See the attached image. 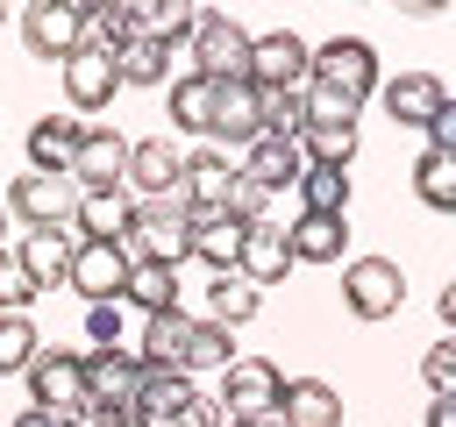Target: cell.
I'll return each mask as SVG.
<instances>
[{"mask_svg":"<svg viewBox=\"0 0 456 427\" xmlns=\"http://www.w3.org/2000/svg\"><path fill=\"white\" fill-rule=\"evenodd\" d=\"M306 85H321V93H335V100L363 107V100L385 85V71H378V50H370L363 36H328V43L314 50V71H306Z\"/></svg>","mask_w":456,"mask_h":427,"instance_id":"cell-1","label":"cell"},{"mask_svg":"<svg viewBox=\"0 0 456 427\" xmlns=\"http://www.w3.org/2000/svg\"><path fill=\"white\" fill-rule=\"evenodd\" d=\"M185 192H171V199H135V221H128V256L135 263H164V270H178L192 249H185Z\"/></svg>","mask_w":456,"mask_h":427,"instance_id":"cell-2","label":"cell"},{"mask_svg":"<svg viewBox=\"0 0 456 427\" xmlns=\"http://www.w3.org/2000/svg\"><path fill=\"white\" fill-rule=\"evenodd\" d=\"M185 57H192V78H207V85H235V78H249V28L228 21V14H200Z\"/></svg>","mask_w":456,"mask_h":427,"instance_id":"cell-3","label":"cell"},{"mask_svg":"<svg viewBox=\"0 0 456 427\" xmlns=\"http://www.w3.org/2000/svg\"><path fill=\"white\" fill-rule=\"evenodd\" d=\"M342 306H349L356 320H392V313L406 306L399 263H392V256H349V263H342Z\"/></svg>","mask_w":456,"mask_h":427,"instance_id":"cell-4","label":"cell"},{"mask_svg":"<svg viewBox=\"0 0 456 427\" xmlns=\"http://www.w3.org/2000/svg\"><path fill=\"white\" fill-rule=\"evenodd\" d=\"M306 71H314V50L292 28L249 36V85L256 93H306Z\"/></svg>","mask_w":456,"mask_h":427,"instance_id":"cell-5","label":"cell"},{"mask_svg":"<svg viewBox=\"0 0 456 427\" xmlns=\"http://www.w3.org/2000/svg\"><path fill=\"white\" fill-rule=\"evenodd\" d=\"M21 377H28V406L50 413V420L71 413V406L86 399V356H78V349H50V342H43L36 363H28Z\"/></svg>","mask_w":456,"mask_h":427,"instance_id":"cell-6","label":"cell"},{"mask_svg":"<svg viewBox=\"0 0 456 427\" xmlns=\"http://www.w3.org/2000/svg\"><path fill=\"white\" fill-rule=\"evenodd\" d=\"M128 270H135V256L121 249V242H78L71 249V292L86 299V306H114L121 292H128Z\"/></svg>","mask_w":456,"mask_h":427,"instance_id":"cell-7","label":"cell"},{"mask_svg":"<svg viewBox=\"0 0 456 427\" xmlns=\"http://www.w3.org/2000/svg\"><path fill=\"white\" fill-rule=\"evenodd\" d=\"M278 399H285V370H278L271 356H235V363L221 370V413H228V420L278 413Z\"/></svg>","mask_w":456,"mask_h":427,"instance_id":"cell-8","label":"cell"},{"mask_svg":"<svg viewBox=\"0 0 456 427\" xmlns=\"http://www.w3.org/2000/svg\"><path fill=\"white\" fill-rule=\"evenodd\" d=\"M21 228H71V206H78V192H71V178H50V171H21L14 185H7V199H0Z\"/></svg>","mask_w":456,"mask_h":427,"instance_id":"cell-9","label":"cell"},{"mask_svg":"<svg viewBox=\"0 0 456 427\" xmlns=\"http://www.w3.org/2000/svg\"><path fill=\"white\" fill-rule=\"evenodd\" d=\"M21 36H28V50L43 64H64L71 50H86V7L78 0H36L21 14Z\"/></svg>","mask_w":456,"mask_h":427,"instance_id":"cell-10","label":"cell"},{"mask_svg":"<svg viewBox=\"0 0 456 427\" xmlns=\"http://www.w3.org/2000/svg\"><path fill=\"white\" fill-rule=\"evenodd\" d=\"M178 178H185V149H171V135H142V142H128V178H121L128 199H171Z\"/></svg>","mask_w":456,"mask_h":427,"instance_id":"cell-11","label":"cell"},{"mask_svg":"<svg viewBox=\"0 0 456 427\" xmlns=\"http://www.w3.org/2000/svg\"><path fill=\"white\" fill-rule=\"evenodd\" d=\"M57 78H64V100H71V114H100V107H114V93H121V71H114V57L107 50H71L64 64H57Z\"/></svg>","mask_w":456,"mask_h":427,"instance_id":"cell-12","label":"cell"},{"mask_svg":"<svg viewBox=\"0 0 456 427\" xmlns=\"http://www.w3.org/2000/svg\"><path fill=\"white\" fill-rule=\"evenodd\" d=\"M78 192H121V178H128V135H114V128H86L78 135V157H71V171H64Z\"/></svg>","mask_w":456,"mask_h":427,"instance_id":"cell-13","label":"cell"},{"mask_svg":"<svg viewBox=\"0 0 456 427\" xmlns=\"http://www.w3.org/2000/svg\"><path fill=\"white\" fill-rule=\"evenodd\" d=\"M378 100H385L392 128H428V121L442 114L449 85H442L435 71H399V78H385V85H378Z\"/></svg>","mask_w":456,"mask_h":427,"instance_id":"cell-14","label":"cell"},{"mask_svg":"<svg viewBox=\"0 0 456 427\" xmlns=\"http://www.w3.org/2000/svg\"><path fill=\"white\" fill-rule=\"evenodd\" d=\"M185 249H192L207 270H235V256H242V221H235L228 206H192V214H185Z\"/></svg>","mask_w":456,"mask_h":427,"instance_id":"cell-15","label":"cell"},{"mask_svg":"<svg viewBox=\"0 0 456 427\" xmlns=\"http://www.w3.org/2000/svg\"><path fill=\"white\" fill-rule=\"evenodd\" d=\"M285 270H299V263H292V242H285V228H278V221H256V228H242L235 278H249V285L264 292V285H285Z\"/></svg>","mask_w":456,"mask_h":427,"instance_id":"cell-16","label":"cell"},{"mask_svg":"<svg viewBox=\"0 0 456 427\" xmlns=\"http://www.w3.org/2000/svg\"><path fill=\"white\" fill-rule=\"evenodd\" d=\"M135 384H142V363H135V349H93V356H86V399H93V406H107V413H128Z\"/></svg>","mask_w":456,"mask_h":427,"instance_id":"cell-17","label":"cell"},{"mask_svg":"<svg viewBox=\"0 0 456 427\" xmlns=\"http://www.w3.org/2000/svg\"><path fill=\"white\" fill-rule=\"evenodd\" d=\"M185 342H192V313L171 306V313H150L142 320V342H128V349H135L142 370H178L185 377Z\"/></svg>","mask_w":456,"mask_h":427,"instance_id":"cell-18","label":"cell"},{"mask_svg":"<svg viewBox=\"0 0 456 427\" xmlns=\"http://www.w3.org/2000/svg\"><path fill=\"white\" fill-rule=\"evenodd\" d=\"M256 135H264V93H256L249 78L221 85V93H214V149H221V142H242V149H249Z\"/></svg>","mask_w":456,"mask_h":427,"instance_id":"cell-19","label":"cell"},{"mask_svg":"<svg viewBox=\"0 0 456 427\" xmlns=\"http://www.w3.org/2000/svg\"><path fill=\"white\" fill-rule=\"evenodd\" d=\"M71 249H78L71 228H28L14 256H21V270L36 278V292H57V285L71 278Z\"/></svg>","mask_w":456,"mask_h":427,"instance_id":"cell-20","label":"cell"},{"mask_svg":"<svg viewBox=\"0 0 456 427\" xmlns=\"http://www.w3.org/2000/svg\"><path fill=\"white\" fill-rule=\"evenodd\" d=\"M278 427H342V391L328 377H285Z\"/></svg>","mask_w":456,"mask_h":427,"instance_id":"cell-21","label":"cell"},{"mask_svg":"<svg viewBox=\"0 0 456 427\" xmlns=\"http://www.w3.org/2000/svg\"><path fill=\"white\" fill-rule=\"evenodd\" d=\"M128 221H135L128 192H78V206H71V235L78 242H128Z\"/></svg>","mask_w":456,"mask_h":427,"instance_id":"cell-22","label":"cell"},{"mask_svg":"<svg viewBox=\"0 0 456 427\" xmlns=\"http://www.w3.org/2000/svg\"><path fill=\"white\" fill-rule=\"evenodd\" d=\"M78 135H86V121H78V114H43V121L28 128V171L64 178V171H71V157H78Z\"/></svg>","mask_w":456,"mask_h":427,"instance_id":"cell-23","label":"cell"},{"mask_svg":"<svg viewBox=\"0 0 456 427\" xmlns=\"http://www.w3.org/2000/svg\"><path fill=\"white\" fill-rule=\"evenodd\" d=\"M249 185H264V192H285V185H299V171H306V157H299V142H278V135H256L249 149H242V164H235Z\"/></svg>","mask_w":456,"mask_h":427,"instance_id":"cell-24","label":"cell"},{"mask_svg":"<svg viewBox=\"0 0 456 427\" xmlns=\"http://www.w3.org/2000/svg\"><path fill=\"white\" fill-rule=\"evenodd\" d=\"M185 406H192V377H178V370H142V384H135V399H128V413H135L142 427H171Z\"/></svg>","mask_w":456,"mask_h":427,"instance_id":"cell-25","label":"cell"},{"mask_svg":"<svg viewBox=\"0 0 456 427\" xmlns=\"http://www.w3.org/2000/svg\"><path fill=\"white\" fill-rule=\"evenodd\" d=\"M228 185H235V164H228V149L200 142V149L185 157V178H178L185 206H228Z\"/></svg>","mask_w":456,"mask_h":427,"instance_id":"cell-26","label":"cell"},{"mask_svg":"<svg viewBox=\"0 0 456 427\" xmlns=\"http://www.w3.org/2000/svg\"><path fill=\"white\" fill-rule=\"evenodd\" d=\"M285 242H292V263H342L349 228H342V214H299L285 228Z\"/></svg>","mask_w":456,"mask_h":427,"instance_id":"cell-27","label":"cell"},{"mask_svg":"<svg viewBox=\"0 0 456 427\" xmlns=\"http://www.w3.org/2000/svg\"><path fill=\"white\" fill-rule=\"evenodd\" d=\"M256 306H264V292L249 285V278H235V270H214V285H207V320L214 327H242V320H256Z\"/></svg>","mask_w":456,"mask_h":427,"instance_id":"cell-28","label":"cell"},{"mask_svg":"<svg viewBox=\"0 0 456 427\" xmlns=\"http://www.w3.org/2000/svg\"><path fill=\"white\" fill-rule=\"evenodd\" d=\"M214 93H221V85H207V78H192V71L171 78V128L214 142Z\"/></svg>","mask_w":456,"mask_h":427,"instance_id":"cell-29","label":"cell"},{"mask_svg":"<svg viewBox=\"0 0 456 427\" xmlns=\"http://www.w3.org/2000/svg\"><path fill=\"white\" fill-rule=\"evenodd\" d=\"M299 157L328 164V171H349L356 164V121H306L299 128Z\"/></svg>","mask_w":456,"mask_h":427,"instance_id":"cell-30","label":"cell"},{"mask_svg":"<svg viewBox=\"0 0 456 427\" xmlns=\"http://www.w3.org/2000/svg\"><path fill=\"white\" fill-rule=\"evenodd\" d=\"M192 21H200V7H192V0H135V28H142V36H157L164 50L192 43Z\"/></svg>","mask_w":456,"mask_h":427,"instance_id":"cell-31","label":"cell"},{"mask_svg":"<svg viewBox=\"0 0 456 427\" xmlns=\"http://www.w3.org/2000/svg\"><path fill=\"white\" fill-rule=\"evenodd\" d=\"M114 71H121V85H164V78H171V50L135 28V36L114 50Z\"/></svg>","mask_w":456,"mask_h":427,"instance_id":"cell-32","label":"cell"},{"mask_svg":"<svg viewBox=\"0 0 456 427\" xmlns=\"http://www.w3.org/2000/svg\"><path fill=\"white\" fill-rule=\"evenodd\" d=\"M78 7H86V43H93V50L114 57V50L135 36V0H78Z\"/></svg>","mask_w":456,"mask_h":427,"instance_id":"cell-33","label":"cell"},{"mask_svg":"<svg viewBox=\"0 0 456 427\" xmlns=\"http://www.w3.org/2000/svg\"><path fill=\"white\" fill-rule=\"evenodd\" d=\"M292 192H299V214H349V171H328V164H306Z\"/></svg>","mask_w":456,"mask_h":427,"instance_id":"cell-34","label":"cell"},{"mask_svg":"<svg viewBox=\"0 0 456 427\" xmlns=\"http://www.w3.org/2000/svg\"><path fill=\"white\" fill-rule=\"evenodd\" d=\"M121 306H142V320H150V313H171V306H178V270H164V263H135Z\"/></svg>","mask_w":456,"mask_h":427,"instance_id":"cell-35","label":"cell"},{"mask_svg":"<svg viewBox=\"0 0 456 427\" xmlns=\"http://www.w3.org/2000/svg\"><path fill=\"white\" fill-rule=\"evenodd\" d=\"M413 192H420V206H435V214H456V157H442V149H420V157H413Z\"/></svg>","mask_w":456,"mask_h":427,"instance_id":"cell-36","label":"cell"},{"mask_svg":"<svg viewBox=\"0 0 456 427\" xmlns=\"http://www.w3.org/2000/svg\"><path fill=\"white\" fill-rule=\"evenodd\" d=\"M36 349H43L36 320H28V313H0V377H21V370L36 363Z\"/></svg>","mask_w":456,"mask_h":427,"instance_id":"cell-37","label":"cell"},{"mask_svg":"<svg viewBox=\"0 0 456 427\" xmlns=\"http://www.w3.org/2000/svg\"><path fill=\"white\" fill-rule=\"evenodd\" d=\"M235 363V342H228V327H214V320H192V342H185V377L192 370H228Z\"/></svg>","mask_w":456,"mask_h":427,"instance_id":"cell-38","label":"cell"},{"mask_svg":"<svg viewBox=\"0 0 456 427\" xmlns=\"http://www.w3.org/2000/svg\"><path fill=\"white\" fill-rule=\"evenodd\" d=\"M299 128H306V100L299 93H264V135L299 142Z\"/></svg>","mask_w":456,"mask_h":427,"instance_id":"cell-39","label":"cell"},{"mask_svg":"<svg viewBox=\"0 0 456 427\" xmlns=\"http://www.w3.org/2000/svg\"><path fill=\"white\" fill-rule=\"evenodd\" d=\"M36 306V278L21 270L14 249H0V313H28Z\"/></svg>","mask_w":456,"mask_h":427,"instance_id":"cell-40","label":"cell"},{"mask_svg":"<svg viewBox=\"0 0 456 427\" xmlns=\"http://www.w3.org/2000/svg\"><path fill=\"white\" fill-rule=\"evenodd\" d=\"M420 384H428L435 399H456V334H449V342H435V349L420 356Z\"/></svg>","mask_w":456,"mask_h":427,"instance_id":"cell-41","label":"cell"},{"mask_svg":"<svg viewBox=\"0 0 456 427\" xmlns=\"http://www.w3.org/2000/svg\"><path fill=\"white\" fill-rule=\"evenodd\" d=\"M271 199H278V192H264V185H249V178L235 171V185H228V214H235L242 228H256V221H271Z\"/></svg>","mask_w":456,"mask_h":427,"instance_id":"cell-42","label":"cell"},{"mask_svg":"<svg viewBox=\"0 0 456 427\" xmlns=\"http://www.w3.org/2000/svg\"><path fill=\"white\" fill-rule=\"evenodd\" d=\"M86 342L93 349H128L121 342V299L114 306H86Z\"/></svg>","mask_w":456,"mask_h":427,"instance_id":"cell-43","label":"cell"},{"mask_svg":"<svg viewBox=\"0 0 456 427\" xmlns=\"http://www.w3.org/2000/svg\"><path fill=\"white\" fill-rule=\"evenodd\" d=\"M428 149H442V157H456V100H442V114L428 121Z\"/></svg>","mask_w":456,"mask_h":427,"instance_id":"cell-44","label":"cell"},{"mask_svg":"<svg viewBox=\"0 0 456 427\" xmlns=\"http://www.w3.org/2000/svg\"><path fill=\"white\" fill-rule=\"evenodd\" d=\"M171 427H228V413H221V399H200V391H192V406H185Z\"/></svg>","mask_w":456,"mask_h":427,"instance_id":"cell-45","label":"cell"},{"mask_svg":"<svg viewBox=\"0 0 456 427\" xmlns=\"http://www.w3.org/2000/svg\"><path fill=\"white\" fill-rule=\"evenodd\" d=\"M121 413H107V406H93V399H78L71 413H57V427H114Z\"/></svg>","mask_w":456,"mask_h":427,"instance_id":"cell-46","label":"cell"},{"mask_svg":"<svg viewBox=\"0 0 456 427\" xmlns=\"http://www.w3.org/2000/svg\"><path fill=\"white\" fill-rule=\"evenodd\" d=\"M435 313H442V327H449V334H456V278H449V285H442V292H435Z\"/></svg>","mask_w":456,"mask_h":427,"instance_id":"cell-47","label":"cell"},{"mask_svg":"<svg viewBox=\"0 0 456 427\" xmlns=\"http://www.w3.org/2000/svg\"><path fill=\"white\" fill-rule=\"evenodd\" d=\"M428 427H456V399H428Z\"/></svg>","mask_w":456,"mask_h":427,"instance_id":"cell-48","label":"cell"},{"mask_svg":"<svg viewBox=\"0 0 456 427\" xmlns=\"http://www.w3.org/2000/svg\"><path fill=\"white\" fill-rule=\"evenodd\" d=\"M14 427H57V420H50V413H36V406H28V413H21V420H14Z\"/></svg>","mask_w":456,"mask_h":427,"instance_id":"cell-49","label":"cell"},{"mask_svg":"<svg viewBox=\"0 0 456 427\" xmlns=\"http://www.w3.org/2000/svg\"><path fill=\"white\" fill-rule=\"evenodd\" d=\"M228 427H278V413H249V420H228Z\"/></svg>","mask_w":456,"mask_h":427,"instance_id":"cell-50","label":"cell"},{"mask_svg":"<svg viewBox=\"0 0 456 427\" xmlns=\"http://www.w3.org/2000/svg\"><path fill=\"white\" fill-rule=\"evenodd\" d=\"M114 427H142V420H135V413H121V420H114Z\"/></svg>","mask_w":456,"mask_h":427,"instance_id":"cell-51","label":"cell"},{"mask_svg":"<svg viewBox=\"0 0 456 427\" xmlns=\"http://www.w3.org/2000/svg\"><path fill=\"white\" fill-rule=\"evenodd\" d=\"M0 21H7V7H0Z\"/></svg>","mask_w":456,"mask_h":427,"instance_id":"cell-52","label":"cell"},{"mask_svg":"<svg viewBox=\"0 0 456 427\" xmlns=\"http://www.w3.org/2000/svg\"><path fill=\"white\" fill-rule=\"evenodd\" d=\"M0 214H7V206H0Z\"/></svg>","mask_w":456,"mask_h":427,"instance_id":"cell-53","label":"cell"}]
</instances>
